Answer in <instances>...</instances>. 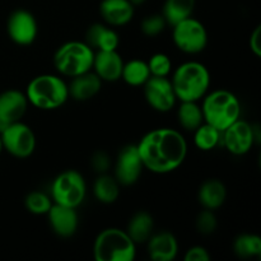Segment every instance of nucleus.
I'll list each match as a JSON object with an SVG mask.
<instances>
[{
	"label": "nucleus",
	"instance_id": "nucleus-1",
	"mask_svg": "<svg viewBox=\"0 0 261 261\" xmlns=\"http://www.w3.org/2000/svg\"><path fill=\"white\" fill-rule=\"evenodd\" d=\"M144 168L157 175H166L181 167L188 155V143L180 132L160 127L143 135L137 144Z\"/></svg>",
	"mask_w": 261,
	"mask_h": 261
},
{
	"label": "nucleus",
	"instance_id": "nucleus-2",
	"mask_svg": "<svg viewBox=\"0 0 261 261\" xmlns=\"http://www.w3.org/2000/svg\"><path fill=\"white\" fill-rule=\"evenodd\" d=\"M211 73L199 61H186L172 73L171 83L178 101L199 102L211 88Z\"/></svg>",
	"mask_w": 261,
	"mask_h": 261
},
{
	"label": "nucleus",
	"instance_id": "nucleus-3",
	"mask_svg": "<svg viewBox=\"0 0 261 261\" xmlns=\"http://www.w3.org/2000/svg\"><path fill=\"white\" fill-rule=\"evenodd\" d=\"M28 103L43 111L60 109L69 99L68 83L61 75L41 74L28 83L25 89Z\"/></svg>",
	"mask_w": 261,
	"mask_h": 261
},
{
	"label": "nucleus",
	"instance_id": "nucleus-4",
	"mask_svg": "<svg viewBox=\"0 0 261 261\" xmlns=\"http://www.w3.org/2000/svg\"><path fill=\"white\" fill-rule=\"evenodd\" d=\"M201 99L204 122L217 127L219 132H223L241 117L240 99L231 91L217 89L208 92Z\"/></svg>",
	"mask_w": 261,
	"mask_h": 261
},
{
	"label": "nucleus",
	"instance_id": "nucleus-5",
	"mask_svg": "<svg viewBox=\"0 0 261 261\" xmlns=\"http://www.w3.org/2000/svg\"><path fill=\"white\" fill-rule=\"evenodd\" d=\"M92 252L97 261H133L137 256V244L126 231L110 227L97 234Z\"/></svg>",
	"mask_w": 261,
	"mask_h": 261
},
{
	"label": "nucleus",
	"instance_id": "nucleus-6",
	"mask_svg": "<svg viewBox=\"0 0 261 261\" xmlns=\"http://www.w3.org/2000/svg\"><path fill=\"white\" fill-rule=\"evenodd\" d=\"M94 50L86 41H69L54 54V66L61 76L74 78L92 70Z\"/></svg>",
	"mask_w": 261,
	"mask_h": 261
},
{
	"label": "nucleus",
	"instance_id": "nucleus-7",
	"mask_svg": "<svg viewBox=\"0 0 261 261\" xmlns=\"http://www.w3.org/2000/svg\"><path fill=\"white\" fill-rule=\"evenodd\" d=\"M87 195V184L83 175L75 170L59 173L51 184L50 196L55 204L79 208Z\"/></svg>",
	"mask_w": 261,
	"mask_h": 261
},
{
	"label": "nucleus",
	"instance_id": "nucleus-8",
	"mask_svg": "<svg viewBox=\"0 0 261 261\" xmlns=\"http://www.w3.org/2000/svg\"><path fill=\"white\" fill-rule=\"evenodd\" d=\"M172 40L176 47L189 55H196L205 50L208 32L200 20L189 17L172 25Z\"/></svg>",
	"mask_w": 261,
	"mask_h": 261
},
{
	"label": "nucleus",
	"instance_id": "nucleus-9",
	"mask_svg": "<svg viewBox=\"0 0 261 261\" xmlns=\"http://www.w3.org/2000/svg\"><path fill=\"white\" fill-rule=\"evenodd\" d=\"M3 148L10 155L19 160H25L33 154L37 145V139L33 130L27 124L20 121L8 125L0 132Z\"/></svg>",
	"mask_w": 261,
	"mask_h": 261
},
{
	"label": "nucleus",
	"instance_id": "nucleus-10",
	"mask_svg": "<svg viewBox=\"0 0 261 261\" xmlns=\"http://www.w3.org/2000/svg\"><path fill=\"white\" fill-rule=\"evenodd\" d=\"M221 142L233 155H245L255 143L260 142L259 126H252L245 120L239 119L222 132Z\"/></svg>",
	"mask_w": 261,
	"mask_h": 261
},
{
	"label": "nucleus",
	"instance_id": "nucleus-11",
	"mask_svg": "<svg viewBox=\"0 0 261 261\" xmlns=\"http://www.w3.org/2000/svg\"><path fill=\"white\" fill-rule=\"evenodd\" d=\"M147 103L157 112H168L176 106L177 97L168 76H152L143 86Z\"/></svg>",
	"mask_w": 261,
	"mask_h": 261
},
{
	"label": "nucleus",
	"instance_id": "nucleus-12",
	"mask_svg": "<svg viewBox=\"0 0 261 261\" xmlns=\"http://www.w3.org/2000/svg\"><path fill=\"white\" fill-rule=\"evenodd\" d=\"M7 32L10 40L17 45H32L38 35L37 19L30 10H14L8 18Z\"/></svg>",
	"mask_w": 261,
	"mask_h": 261
},
{
	"label": "nucleus",
	"instance_id": "nucleus-13",
	"mask_svg": "<svg viewBox=\"0 0 261 261\" xmlns=\"http://www.w3.org/2000/svg\"><path fill=\"white\" fill-rule=\"evenodd\" d=\"M144 165L137 145H125L119 152L115 163V178L122 186H132L142 176Z\"/></svg>",
	"mask_w": 261,
	"mask_h": 261
},
{
	"label": "nucleus",
	"instance_id": "nucleus-14",
	"mask_svg": "<svg viewBox=\"0 0 261 261\" xmlns=\"http://www.w3.org/2000/svg\"><path fill=\"white\" fill-rule=\"evenodd\" d=\"M28 99L18 89H7L0 93V132L13 122L20 121L28 109Z\"/></svg>",
	"mask_w": 261,
	"mask_h": 261
},
{
	"label": "nucleus",
	"instance_id": "nucleus-15",
	"mask_svg": "<svg viewBox=\"0 0 261 261\" xmlns=\"http://www.w3.org/2000/svg\"><path fill=\"white\" fill-rule=\"evenodd\" d=\"M46 216L48 217V223L56 236L69 239L75 234L79 226V217L75 208L54 203Z\"/></svg>",
	"mask_w": 261,
	"mask_h": 261
},
{
	"label": "nucleus",
	"instance_id": "nucleus-16",
	"mask_svg": "<svg viewBox=\"0 0 261 261\" xmlns=\"http://www.w3.org/2000/svg\"><path fill=\"white\" fill-rule=\"evenodd\" d=\"M124 60L117 50L94 51L92 70L98 75L102 82L114 83L121 79Z\"/></svg>",
	"mask_w": 261,
	"mask_h": 261
},
{
	"label": "nucleus",
	"instance_id": "nucleus-17",
	"mask_svg": "<svg viewBox=\"0 0 261 261\" xmlns=\"http://www.w3.org/2000/svg\"><path fill=\"white\" fill-rule=\"evenodd\" d=\"M148 256L153 261H173L178 255V242L168 231L152 234L147 241Z\"/></svg>",
	"mask_w": 261,
	"mask_h": 261
},
{
	"label": "nucleus",
	"instance_id": "nucleus-18",
	"mask_svg": "<svg viewBox=\"0 0 261 261\" xmlns=\"http://www.w3.org/2000/svg\"><path fill=\"white\" fill-rule=\"evenodd\" d=\"M134 8L129 0H102L99 4V14L106 24L122 27L132 22Z\"/></svg>",
	"mask_w": 261,
	"mask_h": 261
},
{
	"label": "nucleus",
	"instance_id": "nucleus-19",
	"mask_svg": "<svg viewBox=\"0 0 261 261\" xmlns=\"http://www.w3.org/2000/svg\"><path fill=\"white\" fill-rule=\"evenodd\" d=\"M86 42L94 51L117 50L120 36L111 25L106 23H94L87 30Z\"/></svg>",
	"mask_w": 261,
	"mask_h": 261
},
{
	"label": "nucleus",
	"instance_id": "nucleus-20",
	"mask_svg": "<svg viewBox=\"0 0 261 261\" xmlns=\"http://www.w3.org/2000/svg\"><path fill=\"white\" fill-rule=\"evenodd\" d=\"M102 81L98 78L93 70L76 75L71 78L70 83L68 84L69 98L75 101L84 102L93 98L101 91Z\"/></svg>",
	"mask_w": 261,
	"mask_h": 261
},
{
	"label": "nucleus",
	"instance_id": "nucleus-21",
	"mask_svg": "<svg viewBox=\"0 0 261 261\" xmlns=\"http://www.w3.org/2000/svg\"><path fill=\"white\" fill-rule=\"evenodd\" d=\"M227 198V189L221 180L209 178L204 181L198 191V200L204 209L216 211L224 204Z\"/></svg>",
	"mask_w": 261,
	"mask_h": 261
},
{
	"label": "nucleus",
	"instance_id": "nucleus-22",
	"mask_svg": "<svg viewBox=\"0 0 261 261\" xmlns=\"http://www.w3.org/2000/svg\"><path fill=\"white\" fill-rule=\"evenodd\" d=\"M153 229H154V221L150 213L139 211L130 218L126 232L135 244L142 245L149 240L153 234Z\"/></svg>",
	"mask_w": 261,
	"mask_h": 261
},
{
	"label": "nucleus",
	"instance_id": "nucleus-23",
	"mask_svg": "<svg viewBox=\"0 0 261 261\" xmlns=\"http://www.w3.org/2000/svg\"><path fill=\"white\" fill-rule=\"evenodd\" d=\"M94 198L102 204H114L120 196V184L115 176L101 173L93 184Z\"/></svg>",
	"mask_w": 261,
	"mask_h": 261
},
{
	"label": "nucleus",
	"instance_id": "nucleus-24",
	"mask_svg": "<svg viewBox=\"0 0 261 261\" xmlns=\"http://www.w3.org/2000/svg\"><path fill=\"white\" fill-rule=\"evenodd\" d=\"M177 120L184 130L195 132L204 122L201 106L195 101H181L177 110Z\"/></svg>",
	"mask_w": 261,
	"mask_h": 261
},
{
	"label": "nucleus",
	"instance_id": "nucleus-25",
	"mask_svg": "<svg viewBox=\"0 0 261 261\" xmlns=\"http://www.w3.org/2000/svg\"><path fill=\"white\" fill-rule=\"evenodd\" d=\"M195 9V0H166L162 8V15L167 24L175 25L176 23L193 17Z\"/></svg>",
	"mask_w": 261,
	"mask_h": 261
},
{
	"label": "nucleus",
	"instance_id": "nucleus-26",
	"mask_svg": "<svg viewBox=\"0 0 261 261\" xmlns=\"http://www.w3.org/2000/svg\"><path fill=\"white\" fill-rule=\"evenodd\" d=\"M149 78L150 71L147 61L140 60V59H133L127 63H124L121 79L126 84L132 87H143Z\"/></svg>",
	"mask_w": 261,
	"mask_h": 261
},
{
	"label": "nucleus",
	"instance_id": "nucleus-27",
	"mask_svg": "<svg viewBox=\"0 0 261 261\" xmlns=\"http://www.w3.org/2000/svg\"><path fill=\"white\" fill-rule=\"evenodd\" d=\"M233 251L240 259H252L261 255V239L254 233H242L233 241Z\"/></svg>",
	"mask_w": 261,
	"mask_h": 261
},
{
	"label": "nucleus",
	"instance_id": "nucleus-28",
	"mask_svg": "<svg viewBox=\"0 0 261 261\" xmlns=\"http://www.w3.org/2000/svg\"><path fill=\"white\" fill-rule=\"evenodd\" d=\"M194 133V144L198 149L209 152L217 148L221 143L222 132L217 127L212 126L211 124L203 122Z\"/></svg>",
	"mask_w": 261,
	"mask_h": 261
},
{
	"label": "nucleus",
	"instance_id": "nucleus-29",
	"mask_svg": "<svg viewBox=\"0 0 261 261\" xmlns=\"http://www.w3.org/2000/svg\"><path fill=\"white\" fill-rule=\"evenodd\" d=\"M54 201L50 195L43 191H31L24 199V205L30 213L35 216H45L53 206Z\"/></svg>",
	"mask_w": 261,
	"mask_h": 261
},
{
	"label": "nucleus",
	"instance_id": "nucleus-30",
	"mask_svg": "<svg viewBox=\"0 0 261 261\" xmlns=\"http://www.w3.org/2000/svg\"><path fill=\"white\" fill-rule=\"evenodd\" d=\"M152 76H168L172 71V61L170 56L163 53H157L147 61Z\"/></svg>",
	"mask_w": 261,
	"mask_h": 261
},
{
	"label": "nucleus",
	"instance_id": "nucleus-31",
	"mask_svg": "<svg viewBox=\"0 0 261 261\" xmlns=\"http://www.w3.org/2000/svg\"><path fill=\"white\" fill-rule=\"evenodd\" d=\"M195 227L196 231L200 234H204V236L213 234L214 232H216L217 227H218V221H217L214 211H211V209H203V211L196 216Z\"/></svg>",
	"mask_w": 261,
	"mask_h": 261
},
{
	"label": "nucleus",
	"instance_id": "nucleus-32",
	"mask_svg": "<svg viewBox=\"0 0 261 261\" xmlns=\"http://www.w3.org/2000/svg\"><path fill=\"white\" fill-rule=\"evenodd\" d=\"M167 22L162 14H152L142 20L140 30L147 37H155L165 31Z\"/></svg>",
	"mask_w": 261,
	"mask_h": 261
},
{
	"label": "nucleus",
	"instance_id": "nucleus-33",
	"mask_svg": "<svg viewBox=\"0 0 261 261\" xmlns=\"http://www.w3.org/2000/svg\"><path fill=\"white\" fill-rule=\"evenodd\" d=\"M91 166L94 172H97L98 175L107 173L110 166H111V158H110V155L105 150H97L92 155Z\"/></svg>",
	"mask_w": 261,
	"mask_h": 261
},
{
	"label": "nucleus",
	"instance_id": "nucleus-34",
	"mask_svg": "<svg viewBox=\"0 0 261 261\" xmlns=\"http://www.w3.org/2000/svg\"><path fill=\"white\" fill-rule=\"evenodd\" d=\"M211 259V254L204 246L190 247L184 255V260L185 261H209Z\"/></svg>",
	"mask_w": 261,
	"mask_h": 261
},
{
	"label": "nucleus",
	"instance_id": "nucleus-35",
	"mask_svg": "<svg viewBox=\"0 0 261 261\" xmlns=\"http://www.w3.org/2000/svg\"><path fill=\"white\" fill-rule=\"evenodd\" d=\"M249 46L251 53L254 54L256 58L261 56V25H256L254 28V31L250 35L249 40Z\"/></svg>",
	"mask_w": 261,
	"mask_h": 261
},
{
	"label": "nucleus",
	"instance_id": "nucleus-36",
	"mask_svg": "<svg viewBox=\"0 0 261 261\" xmlns=\"http://www.w3.org/2000/svg\"><path fill=\"white\" fill-rule=\"evenodd\" d=\"M130 3H132L133 5H134V7H138V5H142V4H144L145 2H147V0H129Z\"/></svg>",
	"mask_w": 261,
	"mask_h": 261
},
{
	"label": "nucleus",
	"instance_id": "nucleus-37",
	"mask_svg": "<svg viewBox=\"0 0 261 261\" xmlns=\"http://www.w3.org/2000/svg\"><path fill=\"white\" fill-rule=\"evenodd\" d=\"M4 150V148H3V143H2V137H0V154H2V152Z\"/></svg>",
	"mask_w": 261,
	"mask_h": 261
}]
</instances>
